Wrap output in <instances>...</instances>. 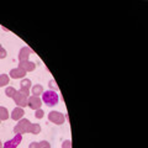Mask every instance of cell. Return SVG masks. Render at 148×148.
<instances>
[{"instance_id": "obj_1", "label": "cell", "mask_w": 148, "mask_h": 148, "mask_svg": "<svg viewBox=\"0 0 148 148\" xmlns=\"http://www.w3.org/2000/svg\"><path fill=\"white\" fill-rule=\"evenodd\" d=\"M42 100H43V103L47 105V106H56L58 104V94L56 91L53 90H47V91H45L43 92V95H42Z\"/></svg>"}, {"instance_id": "obj_2", "label": "cell", "mask_w": 148, "mask_h": 148, "mask_svg": "<svg viewBox=\"0 0 148 148\" xmlns=\"http://www.w3.org/2000/svg\"><path fill=\"white\" fill-rule=\"evenodd\" d=\"M20 142H21V135H17L14 140L6 142L5 146H4V148H16L18 145H20Z\"/></svg>"}]
</instances>
